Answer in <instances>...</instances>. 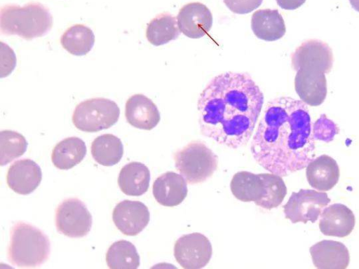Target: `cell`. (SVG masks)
Returning <instances> with one entry per match:
<instances>
[{
    "mask_svg": "<svg viewBox=\"0 0 359 269\" xmlns=\"http://www.w3.org/2000/svg\"><path fill=\"white\" fill-rule=\"evenodd\" d=\"M314 266L319 269H345L350 261L347 247L341 242L323 240L310 247Z\"/></svg>",
    "mask_w": 359,
    "mask_h": 269,
    "instance_id": "obj_17",
    "label": "cell"
},
{
    "mask_svg": "<svg viewBox=\"0 0 359 269\" xmlns=\"http://www.w3.org/2000/svg\"><path fill=\"white\" fill-rule=\"evenodd\" d=\"M149 182L150 171L144 164L140 162H131L124 165L118 177L121 191L130 196H140L145 193Z\"/></svg>",
    "mask_w": 359,
    "mask_h": 269,
    "instance_id": "obj_22",
    "label": "cell"
},
{
    "mask_svg": "<svg viewBox=\"0 0 359 269\" xmlns=\"http://www.w3.org/2000/svg\"><path fill=\"white\" fill-rule=\"evenodd\" d=\"M251 28L255 35L264 41H274L282 38L286 28L278 10L262 9L252 15Z\"/></svg>",
    "mask_w": 359,
    "mask_h": 269,
    "instance_id": "obj_21",
    "label": "cell"
},
{
    "mask_svg": "<svg viewBox=\"0 0 359 269\" xmlns=\"http://www.w3.org/2000/svg\"><path fill=\"white\" fill-rule=\"evenodd\" d=\"M294 89L305 104L319 106L325 101L327 92L325 74L316 69H299L294 78Z\"/></svg>",
    "mask_w": 359,
    "mask_h": 269,
    "instance_id": "obj_14",
    "label": "cell"
},
{
    "mask_svg": "<svg viewBox=\"0 0 359 269\" xmlns=\"http://www.w3.org/2000/svg\"><path fill=\"white\" fill-rule=\"evenodd\" d=\"M333 62L331 48L319 39H309L303 42L292 55V66L296 71L306 68L328 74Z\"/></svg>",
    "mask_w": 359,
    "mask_h": 269,
    "instance_id": "obj_11",
    "label": "cell"
},
{
    "mask_svg": "<svg viewBox=\"0 0 359 269\" xmlns=\"http://www.w3.org/2000/svg\"><path fill=\"white\" fill-rule=\"evenodd\" d=\"M152 192L160 205L165 207L177 206L187 197V181L181 174L166 172L154 181Z\"/></svg>",
    "mask_w": 359,
    "mask_h": 269,
    "instance_id": "obj_19",
    "label": "cell"
},
{
    "mask_svg": "<svg viewBox=\"0 0 359 269\" xmlns=\"http://www.w3.org/2000/svg\"><path fill=\"white\" fill-rule=\"evenodd\" d=\"M330 199L325 192L311 189H300L293 192L287 203L283 206L286 219L292 223L308 221L315 223L330 202Z\"/></svg>",
    "mask_w": 359,
    "mask_h": 269,
    "instance_id": "obj_9",
    "label": "cell"
},
{
    "mask_svg": "<svg viewBox=\"0 0 359 269\" xmlns=\"http://www.w3.org/2000/svg\"><path fill=\"white\" fill-rule=\"evenodd\" d=\"M41 179V167L28 158L15 161L9 167L6 174L8 187L20 195L32 193L39 186Z\"/></svg>",
    "mask_w": 359,
    "mask_h": 269,
    "instance_id": "obj_15",
    "label": "cell"
},
{
    "mask_svg": "<svg viewBox=\"0 0 359 269\" xmlns=\"http://www.w3.org/2000/svg\"><path fill=\"white\" fill-rule=\"evenodd\" d=\"M355 222L353 212L347 206L334 203L323 210L319 228L325 235L344 237L353 231Z\"/></svg>",
    "mask_w": 359,
    "mask_h": 269,
    "instance_id": "obj_16",
    "label": "cell"
},
{
    "mask_svg": "<svg viewBox=\"0 0 359 269\" xmlns=\"http://www.w3.org/2000/svg\"><path fill=\"white\" fill-rule=\"evenodd\" d=\"M212 254L210 240L200 233L184 235L177 240L174 245L175 260L186 269L205 267L210 261Z\"/></svg>",
    "mask_w": 359,
    "mask_h": 269,
    "instance_id": "obj_10",
    "label": "cell"
},
{
    "mask_svg": "<svg viewBox=\"0 0 359 269\" xmlns=\"http://www.w3.org/2000/svg\"><path fill=\"white\" fill-rule=\"evenodd\" d=\"M112 219L122 233L135 236L147 226L150 213L147 207L142 202L125 200L114 207Z\"/></svg>",
    "mask_w": 359,
    "mask_h": 269,
    "instance_id": "obj_12",
    "label": "cell"
},
{
    "mask_svg": "<svg viewBox=\"0 0 359 269\" xmlns=\"http://www.w3.org/2000/svg\"><path fill=\"white\" fill-rule=\"evenodd\" d=\"M52 27V15L39 2H30L22 7L6 4L1 8L0 30L4 35L32 40L46 35Z\"/></svg>",
    "mask_w": 359,
    "mask_h": 269,
    "instance_id": "obj_4",
    "label": "cell"
},
{
    "mask_svg": "<svg viewBox=\"0 0 359 269\" xmlns=\"http://www.w3.org/2000/svg\"><path fill=\"white\" fill-rule=\"evenodd\" d=\"M95 35L89 27L77 24L68 28L60 38L63 48L72 55H85L94 46Z\"/></svg>",
    "mask_w": 359,
    "mask_h": 269,
    "instance_id": "obj_26",
    "label": "cell"
},
{
    "mask_svg": "<svg viewBox=\"0 0 359 269\" xmlns=\"http://www.w3.org/2000/svg\"><path fill=\"white\" fill-rule=\"evenodd\" d=\"M180 32L176 18L170 13H163L148 23L146 36L150 43L159 46L176 39Z\"/></svg>",
    "mask_w": 359,
    "mask_h": 269,
    "instance_id": "obj_24",
    "label": "cell"
},
{
    "mask_svg": "<svg viewBox=\"0 0 359 269\" xmlns=\"http://www.w3.org/2000/svg\"><path fill=\"white\" fill-rule=\"evenodd\" d=\"M106 262L111 269H135L140 263L136 247L125 240L116 241L109 247Z\"/></svg>",
    "mask_w": 359,
    "mask_h": 269,
    "instance_id": "obj_27",
    "label": "cell"
},
{
    "mask_svg": "<svg viewBox=\"0 0 359 269\" xmlns=\"http://www.w3.org/2000/svg\"><path fill=\"white\" fill-rule=\"evenodd\" d=\"M93 219L86 205L76 198L64 200L55 212L57 231L69 237H82L88 235Z\"/></svg>",
    "mask_w": 359,
    "mask_h": 269,
    "instance_id": "obj_8",
    "label": "cell"
},
{
    "mask_svg": "<svg viewBox=\"0 0 359 269\" xmlns=\"http://www.w3.org/2000/svg\"><path fill=\"white\" fill-rule=\"evenodd\" d=\"M229 9L234 13L246 14L257 8L263 0H223Z\"/></svg>",
    "mask_w": 359,
    "mask_h": 269,
    "instance_id": "obj_29",
    "label": "cell"
},
{
    "mask_svg": "<svg viewBox=\"0 0 359 269\" xmlns=\"http://www.w3.org/2000/svg\"><path fill=\"white\" fill-rule=\"evenodd\" d=\"M28 143L25 137L13 130H2L0 132V165H6L22 156L27 150Z\"/></svg>",
    "mask_w": 359,
    "mask_h": 269,
    "instance_id": "obj_28",
    "label": "cell"
},
{
    "mask_svg": "<svg viewBox=\"0 0 359 269\" xmlns=\"http://www.w3.org/2000/svg\"><path fill=\"white\" fill-rule=\"evenodd\" d=\"M349 2L352 8L359 12V0H349Z\"/></svg>",
    "mask_w": 359,
    "mask_h": 269,
    "instance_id": "obj_31",
    "label": "cell"
},
{
    "mask_svg": "<svg viewBox=\"0 0 359 269\" xmlns=\"http://www.w3.org/2000/svg\"><path fill=\"white\" fill-rule=\"evenodd\" d=\"M87 151L85 142L77 137H67L58 142L52 151L51 160L60 170H69L80 163Z\"/></svg>",
    "mask_w": 359,
    "mask_h": 269,
    "instance_id": "obj_23",
    "label": "cell"
},
{
    "mask_svg": "<svg viewBox=\"0 0 359 269\" xmlns=\"http://www.w3.org/2000/svg\"><path fill=\"white\" fill-rule=\"evenodd\" d=\"M180 32L191 39L207 34L212 25V15L203 4L191 2L184 5L177 16Z\"/></svg>",
    "mask_w": 359,
    "mask_h": 269,
    "instance_id": "obj_13",
    "label": "cell"
},
{
    "mask_svg": "<svg viewBox=\"0 0 359 269\" xmlns=\"http://www.w3.org/2000/svg\"><path fill=\"white\" fill-rule=\"evenodd\" d=\"M306 176L312 188L327 191L337 184L339 179V168L334 158L324 154L308 164Z\"/></svg>",
    "mask_w": 359,
    "mask_h": 269,
    "instance_id": "obj_20",
    "label": "cell"
},
{
    "mask_svg": "<svg viewBox=\"0 0 359 269\" xmlns=\"http://www.w3.org/2000/svg\"><path fill=\"white\" fill-rule=\"evenodd\" d=\"M125 116L129 124L146 130L154 128L161 119L156 105L142 94H136L128 99Z\"/></svg>",
    "mask_w": 359,
    "mask_h": 269,
    "instance_id": "obj_18",
    "label": "cell"
},
{
    "mask_svg": "<svg viewBox=\"0 0 359 269\" xmlns=\"http://www.w3.org/2000/svg\"><path fill=\"white\" fill-rule=\"evenodd\" d=\"M50 251V240L40 229L24 221L13 226L8 248L11 264L18 268L39 267L48 260Z\"/></svg>",
    "mask_w": 359,
    "mask_h": 269,
    "instance_id": "obj_5",
    "label": "cell"
},
{
    "mask_svg": "<svg viewBox=\"0 0 359 269\" xmlns=\"http://www.w3.org/2000/svg\"><path fill=\"white\" fill-rule=\"evenodd\" d=\"M306 0H276L278 5L283 9L294 10L305 3Z\"/></svg>",
    "mask_w": 359,
    "mask_h": 269,
    "instance_id": "obj_30",
    "label": "cell"
},
{
    "mask_svg": "<svg viewBox=\"0 0 359 269\" xmlns=\"http://www.w3.org/2000/svg\"><path fill=\"white\" fill-rule=\"evenodd\" d=\"M230 188L233 196L242 202H254L266 209L279 206L287 194L282 177L276 174H254L248 171L236 173Z\"/></svg>",
    "mask_w": 359,
    "mask_h": 269,
    "instance_id": "obj_3",
    "label": "cell"
},
{
    "mask_svg": "<svg viewBox=\"0 0 359 269\" xmlns=\"http://www.w3.org/2000/svg\"><path fill=\"white\" fill-rule=\"evenodd\" d=\"M175 166L189 184L203 183L211 177L218 166V157L198 140L189 142L173 156Z\"/></svg>",
    "mask_w": 359,
    "mask_h": 269,
    "instance_id": "obj_6",
    "label": "cell"
},
{
    "mask_svg": "<svg viewBox=\"0 0 359 269\" xmlns=\"http://www.w3.org/2000/svg\"><path fill=\"white\" fill-rule=\"evenodd\" d=\"M250 150L259 165L280 177L306 167L315 157L306 104L290 97L270 100L252 137Z\"/></svg>",
    "mask_w": 359,
    "mask_h": 269,
    "instance_id": "obj_1",
    "label": "cell"
},
{
    "mask_svg": "<svg viewBox=\"0 0 359 269\" xmlns=\"http://www.w3.org/2000/svg\"><path fill=\"white\" fill-rule=\"evenodd\" d=\"M120 109L107 98L95 97L79 103L72 115L74 126L83 132H95L111 127L118 120Z\"/></svg>",
    "mask_w": 359,
    "mask_h": 269,
    "instance_id": "obj_7",
    "label": "cell"
},
{
    "mask_svg": "<svg viewBox=\"0 0 359 269\" xmlns=\"http://www.w3.org/2000/svg\"><path fill=\"white\" fill-rule=\"evenodd\" d=\"M91 154L100 165L112 166L117 164L123 154L121 140L111 134H104L96 137L91 144Z\"/></svg>",
    "mask_w": 359,
    "mask_h": 269,
    "instance_id": "obj_25",
    "label": "cell"
},
{
    "mask_svg": "<svg viewBox=\"0 0 359 269\" xmlns=\"http://www.w3.org/2000/svg\"><path fill=\"white\" fill-rule=\"evenodd\" d=\"M263 104V92L249 74H221L199 95L201 132L231 149L245 146L254 132Z\"/></svg>",
    "mask_w": 359,
    "mask_h": 269,
    "instance_id": "obj_2",
    "label": "cell"
}]
</instances>
